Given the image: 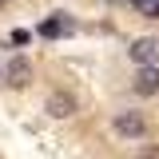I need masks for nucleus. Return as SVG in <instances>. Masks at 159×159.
Here are the masks:
<instances>
[{
    "instance_id": "nucleus-10",
    "label": "nucleus",
    "mask_w": 159,
    "mask_h": 159,
    "mask_svg": "<svg viewBox=\"0 0 159 159\" xmlns=\"http://www.w3.org/2000/svg\"><path fill=\"white\" fill-rule=\"evenodd\" d=\"M0 4H4V0H0Z\"/></svg>"
},
{
    "instance_id": "nucleus-4",
    "label": "nucleus",
    "mask_w": 159,
    "mask_h": 159,
    "mask_svg": "<svg viewBox=\"0 0 159 159\" xmlns=\"http://www.w3.org/2000/svg\"><path fill=\"white\" fill-rule=\"evenodd\" d=\"M135 92H139V96H155V92H159V68H155V64H147V68L135 72Z\"/></svg>"
},
{
    "instance_id": "nucleus-1",
    "label": "nucleus",
    "mask_w": 159,
    "mask_h": 159,
    "mask_svg": "<svg viewBox=\"0 0 159 159\" xmlns=\"http://www.w3.org/2000/svg\"><path fill=\"white\" fill-rule=\"evenodd\" d=\"M116 131L127 135V139H139V135H147V119L139 116V111H119L116 116Z\"/></svg>"
},
{
    "instance_id": "nucleus-6",
    "label": "nucleus",
    "mask_w": 159,
    "mask_h": 159,
    "mask_svg": "<svg viewBox=\"0 0 159 159\" xmlns=\"http://www.w3.org/2000/svg\"><path fill=\"white\" fill-rule=\"evenodd\" d=\"M76 111V99L68 96V92H52L48 96V116H56V119H68Z\"/></svg>"
},
{
    "instance_id": "nucleus-9",
    "label": "nucleus",
    "mask_w": 159,
    "mask_h": 159,
    "mask_svg": "<svg viewBox=\"0 0 159 159\" xmlns=\"http://www.w3.org/2000/svg\"><path fill=\"white\" fill-rule=\"evenodd\" d=\"M0 76H4V68H0Z\"/></svg>"
},
{
    "instance_id": "nucleus-11",
    "label": "nucleus",
    "mask_w": 159,
    "mask_h": 159,
    "mask_svg": "<svg viewBox=\"0 0 159 159\" xmlns=\"http://www.w3.org/2000/svg\"><path fill=\"white\" fill-rule=\"evenodd\" d=\"M116 4H119V0H116Z\"/></svg>"
},
{
    "instance_id": "nucleus-3",
    "label": "nucleus",
    "mask_w": 159,
    "mask_h": 159,
    "mask_svg": "<svg viewBox=\"0 0 159 159\" xmlns=\"http://www.w3.org/2000/svg\"><path fill=\"white\" fill-rule=\"evenodd\" d=\"M131 60L143 64V68H147V64H155V60H159V40H151V36L135 40V44H131Z\"/></svg>"
},
{
    "instance_id": "nucleus-5",
    "label": "nucleus",
    "mask_w": 159,
    "mask_h": 159,
    "mask_svg": "<svg viewBox=\"0 0 159 159\" xmlns=\"http://www.w3.org/2000/svg\"><path fill=\"white\" fill-rule=\"evenodd\" d=\"M76 24H72V16H48L44 24H40V36L44 40H56V36H68Z\"/></svg>"
},
{
    "instance_id": "nucleus-2",
    "label": "nucleus",
    "mask_w": 159,
    "mask_h": 159,
    "mask_svg": "<svg viewBox=\"0 0 159 159\" xmlns=\"http://www.w3.org/2000/svg\"><path fill=\"white\" fill-rule=\"evenodd\" d=\"M4 76H8L12 88H28V84H32V64H28L24 56H12L8 68H4Z\"/></svg>"
},
{
    "instance_id": "nucleus-8",
    "label": "nucleus",
    "mask_w": 159,
    "mask_h": 159,
    "mask_svg": "<svg viewBox=\"0 0 159 159\" xmlns=\"http://www.w3.org/2000/svg\"><path fill=\"white\" fill-rule=\"evenodd\" d=\"M143 159H159V151H143Z\"/></svg>"
},
{
    "instance_id": "nucleus-7",
    "label": "nucleus",
    "mask_w": 159,
    "mask_h": 159,
    "mask_svg": "<svg viewBox=\"0 0 159 159\" xmlns=\"http://www.w3.org/2000/svg\"><path fill=\"white\" fill-rule=\"evenodd\" d=\"M131 4H135V12H139V16L159 20V0H131Z\"/></svg>"
}]
</instances>
